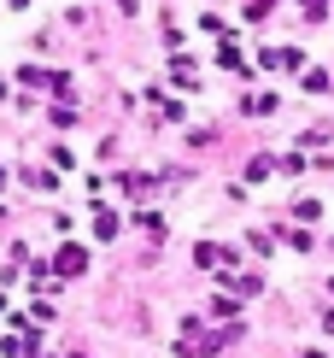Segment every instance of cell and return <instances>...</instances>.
I'll use <instances>...</instances> for the list:
<instances>
[{
    "mask_svg": "<svg viewBox=\"0 0 334 358\" xmlns=\"http://www.w3.org/2000/svg\"><path fill=\"white\" fill-rule=\"evenodd\" d=\"M217 65H229V71H252L247 59H240V48H235V41H223V53H217Z\"/></svg>",
    "mask_w": 334,
    "mask_h": 358,
    "instance_id": "7a4b0ae2",
    "label": "cell"
},
{
    "mask_svg": "<svg viewBox=\"0 0 334 358\" xmlns=\"http://www.w3.org/2000/svg\"><path fill=\"white\" fill-rule=\"evenodd\" d=\"M82 264H88V252H82V247H59V271H65V276H77Z\"/></svg>",
    "mask_w": 334,
    "mask_h": 358,
    "instance_id": "6da1fadb",
    "label": "cell"
},
{
    "mask_svg": "<svg viewBox=\"0 0 334 358\" xmlns=\"http://www.w3.org/2000/svg\"><path fill=\"white\" fill-rule=\"evenodd\" d=\"M94 235H100V241H112V235H117V217H112V212H94Z\"/></svg>",
    "mask_w": 334,
    "mask_h": 358,
    "instance_id": "3957f363",
    "label": "cell"
},
{
    "mask_svg": "<svg viewBox=\"0 0 334 358\" xmlns=\"http://www.w3.org/2000/svg\"><path fill=\"white\" fill-rule=\"evenodd\" d=\"M299 6H305V18H323V12H328V0H299Z\"/></svg>",
    "mask_w": 334,
    "mask_h": 358,
    "instance_id": "277c9868",
    "label": "cell"
}]
</instances>
